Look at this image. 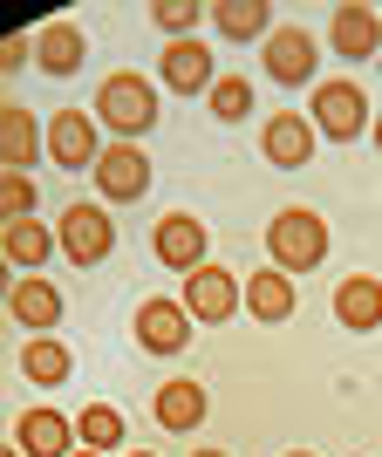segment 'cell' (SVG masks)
<instances>
[{
    "label": "cell",
    "instance_id": "26",
    "mask_svg": "<svg viewBox=\"0 0 382 457\" xmlns=\"http://www.w3.org/2000/svg\"><path fill=\"white\" fill-rule=\"evenodd\" d=\"M28 212H35V185H28L21 171H7V178H0V219H7V226H21Z\"/></svg>",
    "mask_w": 382,
    "mask_h": 457
},
{
    "label": "cell",
    "instance_id": "8",
    "mask_svg": "<svg viewBox=\"0 0 382 457\" xmlns=\"http://www.w3.org/2000/svg\"><path fill=\"white\" fill-rule=\"evenodd\" d=\"M267 76L280 82V89L314 82V35H307V28H273V41H267Z\"/></svg>",
    "mask_w": 382,
    "mask_h": 457
},
{
    "label": "cell",
    "instance_id": "33",
    "mask_svg": "<svg viewBox=\"0 0 382 457\" xmlns=\"http://www.w3.org/2000/svg\"><path fill=\"white\" fill-rule=\"evenodd\" d=\"M137 457H151V451H137Z\"/></svg>",
    "mask_w": 382,
    "mask_h": 457
},
{
    "label": "cell",
    "instance_id": "31",
    "mask_svg": "<svg viewBox=\"0 0 382 457\" xmlns=\"http://www.w3.org/2000/svg\"><path fill=\"white\" fill-rule=\"evenodd\" d=\"M76 457H103V451H76Z\"/></svg>",
    "mask_w": 382,
    "mask_h": 457
},
{
    "label": "cell",
    "instance_id": "18",
    "mask_svg": "<svg viewBox=\"0 0 382 457\" xmlns=\"http://www.w3.org/2000/svg\"><path fill=\"white\" fill-rule=\"evenodd\" d=\"M7 307H14V321H28V328H55L62 321V294L48 280H21L14 294H7Z\"/></svg>",
    "mask_w": 382,
    "mask_h": 457
},
{
    "label": "cell",
    "instance_id": "19",
    "mask_svg": "<svg viewBox=\"0 0 382 457\" xmlns=\"http://www.w3.org/2000/svg\"><path fill=\"white\" fill-rule=\"evenodd\" d=\"M246 307L260 314V321H286V314H294V287H286V273L280 267L253 273V280H246Z\"/></svg>",
    "mask_w": 382,
    "mask_h": 457
},
{
    "label": "cell",
    "instance_id": "16",
    "mask_svg": "<svg viewBox=\"0 0 382 457\" xmlns=\"http://www.w3.org/2000/svg\"><path fill=\"white\" fill-rule=\"evenodd\" d=\"M335 55L342 62L376 55V14L369 7H335Z\"/></svg>",
    "mask_w": 382,
    "mask_h": 457
},
{
    "label": "cell",
    "instance_id": "6",
    "mask_svg": "<svg viewBox=\"0 0 382 457\" xmlns=\"http://www.w3.org/2000/svg\"><path fill=\"white\" fill-rule=\"evenodd\" d=\"M151 239H157V260H164V267H178V273L205 267V226H198L191 212H164Z\"/></svg>",
    "mask_w": 382,
    "mask_h": 457
},
{
    "label": "cell",
    "instance_id": "28",
    "mask_svg": "<svg viewBox=\"0 0 382 457\" xmlns=\"http://www.w3.org/2000/svg\"><path fill=\"white\" fill-rule=\"evenodd\" d=\"M28 55H35V48H28V41H14V35H7V48H0V62H7V69H21V62H28Z\"/></svg>",
    "mask_w": 382,
    "mask_h": 457
},
{
    "label": "cell",
    "instance_id": "4",
    "mask_svg": "<svg viewBox=\"0 0 382 457\" xmlns=\"http://www.w3.org/2000/svg\"><path fill=\"white\" fill-rule=\"evenodd\" d=\"M55 239H62V253H69L76 267H96V260L116 246V226H110V212H103V205H69Z\"/></svg>",
    "mask_w": 382,
    "mask_h": 457
},
{
    "label": "cell",
    "instance_id": "15",
    "mask_svg": "<svg viewBox=\"0 0 382 457\" xmlns=\"http://www.w3.org/2000/svg\"><path fill=\"white\" fill-rule=\"evenodd\" d=\"M198 417H205V389L198 382H164L157 389V423L164 430H198Z\"/></svg>",
    "mask_w": 382,
    "mask_h": 457
},
{
    "label": "cell",
    "instance_id": "17",
    "mask_svg": "<svg viewBox=\"0 0 382 457\" xmlns=\"http://www.w3.org/2000/svg\"><path fill=\"white\" fill-rule=\"evenodd\" d=\"M35 62L48 69V76H69V69H82V28H69V21L41 28V41H35Z\"/></svg>",
    "mask_w": 382,
    "mask_h": 457
},
{
    "label": "cell",
    "instance_id": "7",
    "mask_svg": "<svg viewBox=\"0 0 382 457\" xmlns=\"http://www.w3.org/2000/svg\"><path fill=\"white\" fill-rule=\"evenodd\" d=\"M362 123H369V110H362V89H355V82H321V89H314V130H328L342 144V137H362Z\"/></svg>",
    "mask_w": 382,
    "mask_h": 457
},
{
    "label": "cell",
    "instance_id": "14",
    "mask_svg": "<svg viewBox=\"0 0 382 457\" xmlns=\"http://www.w3.org/2000/svg\"><path fill=\"white\" fill-rule=\"evenodd\" d=\"M307 157H314V123H301V116H273V123H267V164L294 171V164H307Z\"/></svg>",
    "mask_w": 382,
    "mask_h": 457
},
{
    "label": "cell",
    "instance_id": "23",
    "mask_svg": "<svg viewBox=\"0 0 382 457\" xmlns=\"http://www.w3.org/2000/svg\"><path fill=\"white\" fill-rule=\"evenodd\" d=\"M0 246H7V260H14V267H41L62 239H55V232H41L35 219H21V226H7V239H0Z\"/></svg>",
    "mask_w": 382,
    "mask_h": 457
},
{
    "label": "cell",
    "instance_id": "10",
    "mask_svg": "<svg viewBox=\"0 0 382 457\" xmlns=\"http://www.w3.org/2000/svg\"><path fill=\"white\" fill-rule=\"evenodd\" d=\"M185 335H191L185 301H144V307H137V342L151 348V355H178Z\"/></svg>",
    "mask_w": 382,
    "mask_h": 457
},
{
    "label": "cell",
    "instance_id": "24",
    "mask_svg": "<svg viewBox=\"0 0 382 457\" xmlns=\"http://www.w3.org/2000/svg\"><path fill=\"white\" fill-rule=\"evenodd\" d=\"M76 437L89 444V451H116L123 444V410H110V403H89L76 417Z\"/></svg>",
    "mask_w": 382,
    "mask_h": 457
},
{
    "label": "cell",
    "instance_id": "20",
    "mask_svg": "<svg viewBox=\"0 0 382 457\" xmlns=\"http://www.w3.org/2000/svg\"><path fill=\"white\" fill-rule=\"evenodd\" d=\"M35 151H48V137H35V116H28V110H7V116H0V157L21 171Z\"/></svg>",
    "mask_w": 382,
    "mask_h": 457
},
{
    "label": "cell",
    "instance_id": "30",
    "mask_svg": "<svg viewBox=\"0 0 382 457\" xmlns=\"http://www.w3.org/2000/svg\"><path fill=\"white\" fill-rule=\"evenodd\" d=\"M376 144H382V116H376Z\"/></svg>",
    "mask_w": 382,
    "mask_h": 457
},
{
    "label": "cell",
    "instance_id": "9",
    "mask_svg": "<svg viewBox=\"0 0 382 457\" xmlns=\"http://www.w3.org/2000/svg\"><path fill=\"white\" fill-rule=\"evenodd\" d=\"M48 157H55L62 171H96V123L82 110H62L55 123H48Z\"/></svg>",
    "mask_w": 382,
    "mask_h": 457
},
{
    "label": "cell",
    "instance_id": "12",
    "mask_svg": "<svg viewBox=\"0 0 382 457\" xmlns=\"http://www.w3.org/2000/svg\"><path fill=\"white\" fill-rule=\"evenodd\" d=\"M14 444H21V457H76V451H69V444H76V430H69L55 410H21Z\"/></svg>",
    "mask_w": 382,
    "mask_h": 457
},
{
    "label": "cell",
    "instance_id": "2",
    "mask_svg": "<svg viewBox=\"0 0 382 457\" xmlns=\"http://www.w3.org/2000/svg\"><path fill=\"white\" fill-rule=\"evenodd\" d=\"M96 116H103L116 137H144L157 123V89L144 76H110L96 89Z\"/></svg>",
    "mask_w": 382,
    "mask_h": 457
},
{
    "label": "cell",
    "instance_id": "32",
    "mask_svg": "<svg viewBox=\"0 0 382 457\" xmlns=\"http://www.w3.org/2000/svg\"><path fill=\"white\" fill-rule=\"evenodd\" d=\"M286 457H307V451H286Z\"/></svg>",
    "mask_w": 382,
    "mask_h": 457
},
{
    "label": "cell",
    "instance_id": "22",
    "mask_svg": "<svg viewBox=\"0 0 382 457\" xmlns=\"http://www.w3.org/2000/svg\"><path fill=\"white\" fill-rule=\"evenodd\" d=\"M212 21H219V28H226L232 41H253L260 28H273L267 0H219V7H212Z\"/></svg>",
    "mask_w": 382,
    "mask_h": 457
},
{
    "label": "cell",
    "instance_id": "5",
    "mask_svg": "<svg viewBox=\"0 0 382 457\" xmlns=\"http://www.w3.org/2000/svg\"><path fill=\"white\" fill-rule=\"evenodd\" d=\"M96 191L116 198V205L144 198V191H151V157L137 151V144H110V151L96 157Z\"/></svg>",
    "mask_w": 382,
    "mask_h": 457
},
{
    "label": "cell",
    "instance_id": "25",
    "mask_svg": "<svg viewBox=\"0 0 382 457\" xmlns=\"http://www.w3.org/2000/svg\"><path fill=\"white\" fill-rule=\"evenodd\" d=\"M246 110H253V82H239V76L212 82V116H219V123H239Z\"/></svg>",
    "mask_w": 382,
    "mask_h": 457
},
{
    "label": "cell",
    "instance_id": "13",
    "mask_svg": "<svg viewBox=\"0 0 382 457\" xmlns=\"http://www.w3.org/2000/svg\"><path fill=\"white\" fill-rule=\"evenodd\" d=\"M335 321H342V328H355V335L382 328V280H369V273L342 280V287H335Z\"/></svg>",
    "mask_w": 382,
    "mask_h": 457
},
{
    "label": "cell",
    "instance_id": "11",
    "mask_svg": "<svg viewBox=\"0 0 382 457\" xmlns=\"http://www.w3.org/2000/svg\"><path fill=\"white\" fill-rule=\"evenodd\" d=\"M164 82H171V96H212V48L205 41H164Z\"/></svg>",
    "mask_w": 382,
    "mask_h": 457
},
{
    "label": "cell",
    "instance_id": "1",
    "mask_svg": "<svg viewBox=\"0 0 382 457\" xmlns=\"http://www.w3.org/2000/svg\"><path fill=\"white\" fill-rule=\"evenodd\" d=\"M267 246H273V267L280 273H307V267H321V253H328V226H321V212H280L267 226Z\"/></svg>",
    "mask_w": 382,
    "mask_h": 457
},
{
    "label": "cell",
    "instance_id": "21",
    "mask_svg": "<svg viewBox=\"0 0 382 457\" xmlns=\"http://www.w3.org/2000/svg\"><path fill=\"white\" fill-rule=\"evenodd\" d=\"M21 376L28 382H69V348L48 342V335H35V342L21 348Z\"/></svg>",
    "mask_w": 382,
    "mask_h": 457
},
{
    "label": "cell",
    "instance_id": "3",
    "mask_svg": "<svg viewBox=\"0 0 382 457\" xmlns=\"http://www.w3.org/2000/svg\"><path fill=\"white\" fill-rule=\"evenodd\" d=\"M239 307H246V287L232 280L226 267L185 273V314H191V321H232Z\"/></svg>",
    "mask_w": 382,
    "mask_h": 457
},
{
    "label": "cell",
    "instance_id": "27",
    "mask_svg": "<svg viewBox=\"0 0 382 457\" xmlns=\"http://www.w3.org/2000/svg\"><path fill=\"white\" fill-rule=\"evenodd\" d=\"M151 21H157V28H191V21H198V7H191V0H157Z\"/></svg>",
    "mask_w": 382,
    "mask_h": 457
},
{
    "label": "cell",
    "instance_id": "29",
    "mask_svg": "<svg viewBox=\"0 0 382 457\" xmlns=\"http://www.w3.org/2000/svg\"><path fill=\"white\" fill-rule=\"evenodd\" d=\"M198 457H226V451H198Z\"/></svg>",
    "mask_w": 382,
    "mask_h": 457
}]
</instances>
